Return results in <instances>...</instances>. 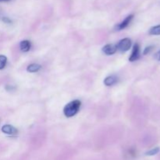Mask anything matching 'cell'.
<instances>
[{
  "instance_id": "cell-16",
  "label": "cell",
  "mask_w": 160,
  "mask_h": 160,
  "mask_svg": "<svg viewBox=\"0 0 160 160\" xmlns=\"http://www.w3.org/2000/svg\"><path fill=\"white\" fill-rule=\"evenodd\" d=\"M5 1H8V0H0V2H5Z\"/></svg>"
},
{
  "instance_id": "cell-9",
  "label": "cell",
  "mask_w": 160,
  "mask_h": 160,
  "mask_svg": "<svg viewBox=\"0 0 160 160\" xmlns=\"http://www.w3.org/2000/svg\"><path fill=\"white\" fill-rule=\"evenodd\" d=\"M41 68H42V67H41V65H39V64L32 63L31 64V65L28 66V68H27V70H28V72H30V73H35V72L38 71Z\"/></svg>"
},
{
  "instance_id": "cell-6",
  "label": "cell",
  "mask_w": 160,
  "mask_h": 160,
  "mask_svg": "<svg viewBox=\"0 0 160 160\" xmlns=\"http://www.w3.org/2000/svg\"><path fill=\"white\" fill-rule=\"evenodd\" d=\"M2 131L3 133L6 134H9V135H16L18 132L17 128H15L14 127L11 126V125H4V126L2 128Z\"/></svg>"
},
{
  "instance_id": "cell-3",
  "label": "cell",
  "mask_w": 160,
  "mask_h": 160,
  "mask_svg": "<svg viewBox=\"0 0 160 160\" xmlns=\"http://www.w3.org/2000/svg\"><path fill=\"white\" fill-rule=\"evenodd\" d=\"M139 57H140V46H139L138 44L136 43L133 47L132 52L129 57V61L130 62H134V61L138 59Z\"/></svg>"
},
{
  "instance_id": "cell-13",
  "label": "cell",
  "mask_w": 160,
  "mask_h": 160,
  "mask_svg": "<svg viewBox=\"0 0 160 160\" xmlns=\"http://www.w3.org/2000/svg\"><path fill=\"white\" fill-rule=\"evenodd\" d=\"M152 49V46H148V47H147V48H145V51H144V55L148 54V53Z\"/></svg>"
},
{
  "instance_id": "cell-11",
  "label": "cell",
  "mask_w": 160,
  "mask_h": 160,
  "mask_svg": "<svg viewBox=\"0 0 160 160\" xmlns=\"http://www.w3.org/2000/svg\"><path fill=\"white\" fill-rule=\"evenodd\" d=\"M7 62V58L3 55H0V70H2L6 65Z\"/></svg>"
},
{
  "instance_id": "cell-2",
  "label": "cell",
  "mask_w": 160,
  "mask_h": 160,
  "mask_svg": "<svg viewBox=\"0 0 160 160\" xmlns=\"http://www.w3.org/2000/svg\"><path fill=\"white\" fill-rule=\"evenodd\" d=\"M131 40L130 38H123L120 40L117 45V49L121 52H127L131 48Z\"/></svg>"
},
{
  "instance_id": "cell-8",
  "label": "cell",
  "mask_w": 160,
  "mask_h": 160,
  "mask_svg": "<svg viewBox=\"0 0 160 160\" xmlns=\"http://www.w3.org/2000/svg\"><path fill=\"white\" fill-rule=\"evenodd\" d=\"M117 81V78L114 75H112V76H109L104 80V84H106V86H112L114 84H116Z\"/></svg>"
},
{
  "instance_id": "cell-15",
  "label": "cell",
  "mask_w": 160,
  "mask_h": 160,
  "mask_svg": "<svg viewBox=\"0 0 160 160\" xmlns=\"http://www.w3.org/2000/svg\"><path fill=\"white\" fill-rule=\"evenodd\" d=\"M156 59H157V60L160 61V51L158 52L156 54Z\"/></svg>"
},
{
  "instance_id": "cell-14",
  "label": "cell",
  "mask_w": 160,
  "mask_h": 160,
  "mask_svg": "<svg viewBox=\"0 0 160 160\" xmlns=\"http://www.w3.org/2000/svg\"><path fill=\"white\" fill-rule=\"evenodd\" d=\"M2 21L3 22H5V23H10L11 22V20H9V18H8V17H3L2 18Z\"/></svg>"
},
{
  "instance_id": "cell-4",
  "label": "cell",
  "mask_w": 160,
  "mask_h": 160,
  "mask_svg": "<svg viewBox=\"0 0 160 160\" xmlns=\"http://www.w3.org/2000/svg\"><path fill=\"white\" fill-rule=\"evenodd\" d=\"M133 18H134V15H130L128 16V17H127L121 23H118V24L116 26L115 29L117 30V31H121V30L126 28L130 24V23H131V20H133Z\"/></svg>"
},
{
  "instance_id": "cell-10",
  "label": "cell",
  "mask_w": 160,
  "mask_h": 160,
  "mask_svg": "<svg viewBox=\"0 0 160 160\" xmlns=\"http://www.w3.org/2000/svg\"><path fill=\"white\" fill-rule=\"evenodd\" d=\"M149 34L152 35H159L160 34V25L152 27L149 30Z\"/></svg>"
},
{
  "instance_id": "cell-1",
  "label": "cell",
  "mask_w": 160,
  "mask_h": 160,
  "mask_svg": "<svg viewBox=\"0 0 160 160\" xmlns=\"http://www.w3.org/2000/svg\"><path fill=\"white\" fill-rule=\"evenodd\" d=\"M81 102L79 100H73L65 106L63 109V113L67 117H72L78 113Z\"/></svg>"
},
{
  "instance_id": "cell-12",
  "label": "cell",
  "mask_w": 160,
  "mask_h": 160,
  "mask_svg": "<svg viewBox=\"0 0 160 160\" xmlns=\"http://www.w3.org/2000/svg\"><path fill=\"white\" fill-rule=\"evenodd\" d=\"M159 152V148H155L153 149L150 150V151L147 152L146 155L147 156H154V155H156Z\"/></svg>"
},
{
  "instance_id": "cell-7",
  "label": "cell",
  "mask_w": 160,
  "mask_h": 160,
  "mask_svg": "<svg viewBox=\"0 0 160 160\" xmlns=\"http://www.w3.org/2000/svg\"><path fill=\"white\" fill-rule=\"evenodd\" d=\"M20 48L22 52H28L31 49V42L28 40L22 41L20 44Z\"/></svg>"
},
{
  "instance_id": "cell-5",
  "label": "cell",
  "mask_w": 160,
  "mask_h": 160,
  "mask_svg": "<svg viewBox=\"0 0 160 160\" xmlns=\"http://www.w3.org/2000/svg\"><path fill=\"white\" fill-rule=\"evenodd\" d=\"M117 45H114V44H108L106 45L102 48V52L105 54L108 55V56H110V55L114 54V53L117 52Z\"/></svg>"
}]
</instances>
